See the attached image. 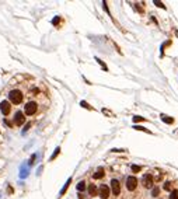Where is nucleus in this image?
<instances>
[{"label": "nucleus", "mask_w": 178, "mask_h": 199, "mask_svg": "<svg viewBox=\"0 0 178 199\" xmlns=\"http://www.w3.org/2000/svg\"><path fill=\"white\" fill-rule=\"evenodd\" d=\"M52 23H53V24H57V23H59V18H55V20H53Z\"/></svg>", "instance_id": "nucleus-26"}, {"label": "nucleus", "mask_w": 178, "mask_h": 199, "mask_svg": "<svg viewBox=\"0 0 178 199\" xmlns=\"http://www.w3.org/2000/svg\"><path fill=\"white\" fill-rule=\"evenodd\" d=\"M126 188L129 191H135L136 188H137V178L136 177H128L126 178Z\"/></svg>", "instance_id": "nucleus-3"}, {"label": "nucleus", "mask_w": 178, "mask_h": 199, "mask_svg": "<svg viewBox=\"0 0 178 199\" xmlns=\"http://www.w3.org/2000/svg\"><path fill=\"white\" fill-rule=\"evenodd\" d=\"M25 122V116H24V114L23 112H15V115H14V125H17V126H21Z\"/></svg>", "instance_id": "nucleus-6"}, {"label": "nucleus", "mask_w": 178, "mask_h": 199, "mask_svg": "<svg viewBox=\"0 0 178 199\" xmlns=\"http://www.w3.org/2000/svg\"><path fill=\"white\" fill-rule=\"evenodd\" d=\"M70 182H72V178H69V180H67V181H66V184H65V187L62 188V191H61V196H62V195H65V192H66V191H67V188H69Z\"/></svg>", "instance_id": "nucleus-11"}, {"label": "nucleus", "mask_w": 178, "mask_h": 199, "mask_svg": "<svg viewBox=\"0 0 178 199\" xmlns=\"http://www.w3.org/2000/svg\"><path fill=\"white\" fill-rule=\"evenodd\" d=\"M97 62H98V63H100V65H101V66H103V67H104V70H107V66H105V65H104V62H101V61H100V59H97Z\"/></svg>", "instance_id": "nucleus-23"}, {"label": "nucleus", "mask_w": 178, "mask_h": 199, "mask_svg": "<svg viewBox=\"0 0 178 199\" xmlns=\"http://www.w3.org/2000/svg\"><path fill=\"white\" fill-rule=\"evenodd\" d=\"M36 108H38V105H36V103H34V101H30V103L25 104V115H28V116H31V115H34L36 112Z\"/></svg>", "instance_id": "nucleus-2"}, {"label": "nucleus", "mask_w": 178, "mask_h": 199, "mask_svg": "<svg viewBox=\"0 0 178 199\" xmlns=\"http://www.w3.org/2000/svg\"><path fill=\"white\" fill-rule=\"evenodd\" d=\"M170 199H178V191H172L170 193Z\"/></svg>", "instance_id": "nucleus-16"}, {"label": "nucleus", "mask_w": 178, "mask_h": 199, "mask_svg": "<svg viewBox=\"0 0 178 199\" xmlns=\"http://www.w3.org/2000/svg\"><path fill=\"white\" fill-rule=\"evenodd\" d=\"M143 185H145L146 188L153 187V177H151V174H146L145 177H143Z\"/></svg>", "instance_id": "nucleus-8"}, {"label": "nucleus", "mask_w": 178, "mask_h": 199, "mask_svg": "<svg viewBox=\"0 0 178 199\" xmlns=\"http://www.w3.org/2000/svg\"><path fill=\"white\" fill-rule=\"evenodd\" d=\"M9 100L13 104H20L23 101V91L20 90H11L9 93Z\"/></svg>", "instance_id": "nucleus-1"}, {"label": "nucleus", "mask_w": 178, "mask_h": 199, "mask_svg": "<svg viewBox=\"0 0 178 199\" xmlns=\"http://www.w3.org/2000/svg\"><path fill=\"white\" fill-rule=\"evenodd\" d=\"M140 170H142V168H140L139 166H132V171H133V172H139Z\"/></svg>", "instance_id": "nucleus-20"}, {"label": "nucleus", "mask_w": 178, "mask_h": 199, "mask_svg": "<svg viewBox=\"0 0 178 199\" xmlns=\"http://www.w3.org/2000/svg\"><path fill=\"white\" fill-rule=\"evenodd\" d=\"M77 189H78V191H82V192H83V191L86 189V182H84V181L78 182V184H77Z\"/></svg>", "instance_id": "nucleus-13"}, {"label": "nucleus", "mask_w": 178, "mask_h": 199, "mask_svg": "<svg viewBox=\"0 0 178 199\" xmlns=\"http://www.w3.org/2000/svg\"><path fill=\"white\" fill-rule=\"evenodd\" d=\"M88 193H90V196H95L97 193H98V189H97V187L94 184L88 185Z\"/></svg>", "instance_id": "nucleus-10"}, {"label": "nucleus", "mask_w": 178, "mask_h": 199, "mask_svg": "<svg viewBox=\"0 0 178 199\" xmlns=\"http://www.w3.org/2000/svg\"><path fill=\"white\" fill-rule=\"evenodd\" d=\"M59 151H61V149H59V147H56V150H55V153L52 154V157H51V160H55V158H56V156L59 154Z\"/></svg>", "instance_id": "nucleus-17"}, {"label": "nucleus", "mask_w": 178, "mask_h": 199, "mask_svg": "<svg viewBox=\"0 0 178 199\" xmlns=\"http://www.w3.org/2000/svg\"><path fill=\"white\" fill-rule=\"evenodd\" d=\"M146 119L145 118H142V116H137V115H136V116H133V122H145Z\"/></svg>", "instance_id": "nucleus-15"}, {"label": "nucleus", "mask_w": 178, "mask_h": 199, "mask_svg": "<svg viewBox=\"0 0 178 199\" xmlns=\"http://www.w3.org/2000/svg\"><path fill=\"white\" fill-rule=\"evenodd\" d=\"M111 191H112V193H114L115 196L121 193V184H119L118 180H112L111 181Z\"/></svg>", "instance_id": "nucleus-5"}, {"label": "nucleus", "mask_w": 178, "mask_h": 199, "mask_svg": "<svg viewBox=\"0 0 178 199\" xmlns=\"http://www.w3.org/2000/svg\"><path fill=\"white\" fill-rule=\"evenodd\" d=\"M34 160H35V154H34V156L30 158V163H28V164H30V166H32V164H34Z\"/></svg>", "instance_id": "nucleus-22"}, {"label": "nucleus", "mask_w": 178, "mask_h": 199, "mask_svg": "<svg viewBox=\"0 0 178 199\" xmlns=\"http://www.w3.org/2000/svg\"><path fill=\"white\" fill-rule=\"evenodd\" d=\"M30 128H31V122H28V124L25 125V129H24V132H27V130L30 129Z\"/></svg>", "instance_id": "nucleus-24"}, {"label": "nucleus", "mask_w": 178, "mask_h": 199, "mask_svg": "<svg viewBox=\"0 0 178 199\" xmlns=\"http://www.w3.org/2000/svg\"><path fill=\"white\" fill-rule=\"evenodd\" d=\"M159 193H160V188H159V187L153 188V191H151V196H159Z\"/></svg>", "instance_id": "nucleus-14"}, {"label": "nucleus", "mask_w": 178, "mask_h": 199, "mask_svg": "<svg viewBox=\"0 0 178 199\" xmlns=\"http://www.w3.org/2000/svg\"><path fill=\"white\" fill-rule=\"evenodd\" d=\"M154 4H157V6H159V7H161V9H164L163 3H159V2H154Z\"/></svg>", "instance_id": "nucleus-25"}, {"label": "nucleus", "mask_w": 178, "mask_h": 199, "mask_svg": "<svg viewBox=\"0 0 178 199\" xmlns=\"http://www.w3.org/2000/svg\"><path fill=\"white\" fill-rule=\"evenodd\" d=\"M109 187L108 185H101L100 188H98V193H100V196L103 199H107V198H109Z\"/></svg>", "instance_id": "nucleus-7"}, {"label": "nucleus", "mask_w": 178, "mask_h": 199, "mask_svg": "<svg viewBox=\"0 0 178 199\" xmlns=\"http://www.w3.org/2000/svg\"><path fill=\"white\" fill-rule=\"evenodd\" d=\"M82 105H83V107H84V108H87V109H91V107H90V105H88V104H87V103H86V101H82Z\"/></svg>", "instance_id": "nucleus-21"}, {"label": "nucleus", "mask_w": 178, "mask_h": 199, "mask_svg": "<svg viewBox=\"0 0 178 199\" xmlns=\"http://www.w3.org/2000/svg\"><path fill=\"white\" fill-rule=\"evenodd\" d=\"M0 111L3 115H9L10 111H11V104L9 101H2L0 103Z\"/></svg>", "instance_id": "nucleus-4"}, {"label": "nucleus", "mask_w": 178, "mask_h": 199, "mask_svg": "<svg viewBox=\"0 0 178 199\" xmlns=\"http://www.w3.org/2000/svg\"><path fill=\"white\" fill-rule=\"evenodd\" d=\"M164 189H166V191H171V182H166V184H164Z\"/></svg>", "instance_id": "nucleus-19"}, {"label": "nucleus", "mask_w": 178, "mask_h": 199, "mask_svg": "<svg viewBox=\"0 0 178 199\" xmlns=\"http://www.w3.org/2000/svg\"><path fill=\"white\" fill-rule=\"evenodd\" d=\"M135 129H136V130H142V132H149V133H150V130H147L146 128H143V126H135Z\"/></svg>", "instance_id": "nucleus-18"}, {"label": "nucleus", "mask_w": 178, "mask_h": 199, "mask_svg": "<svg viewBox=\"0 0 178 199\" xmlns=\"http://www.w3.org/2000/svg\"><path fill=\"white\" fill-rule=\"evenodd\" d=\"M161 119H163V121L166 122V124H172V122H174V119H172V118L166 116V115H163V116H161Z\"/></svg>", "instance_id": "nucleus-12"}, {"label": "nucleus", "mask_w": 178, "mask_h": 199, "mask_svg": "<svg viewBox=\"0 0 178 199\" xmlns=\"http://www.w3.org/2000/svg\"><path fill=\"white\" fill-rule=\"evenodd\" d=\"M104 175H105V171H104V168H103V167H100V168L97 170V172L93 175V177L95 178V180H100V178H103Z\"/></svg>", "instance_id": "nucleus-9"}]
</instances>
